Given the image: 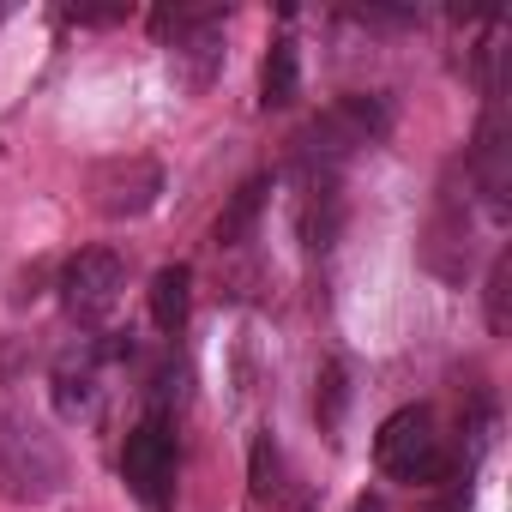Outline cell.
I'll return each instance as SVG.
<instances>
[{
    "instance_id": "11",
    "label": "cell",
    "mask_w": 512,
    "mask_h": 512,
    "mask_svg": "<svg viewBox=\"0 0 512 512\" xmlns=\"http://www.w3.org/2000/svg\"><path fill=\"white\" fill-rule=\"evenodd\" d=\"M506 290H512V260L500 253L494 272H488V332H506V326H512V314H506Z\"/></svg>"
},
{
    "instance_id": "9",
    "label": "cell",
    "mask_w": 512,
    "mask_h": 512,
    "mask_svg": "<svg viewBox=\"0 0 512 512\" xmlns=\"http://www.w3.org/2000/svg\"><path fill=\"white\" fill-rule=\"evenodd\" d=\"M296 91H302V55H296L290 37H278L272 55H266V67H260V103L266 109H290Z\"/></svg>"
},
{
    "instance_id": "4",
    "label": "cell",
    "mask_w": 512,
    "mask_h": 512,
    "mask_svg": "<svg viewBox=\"0 0 512 512\" xmlns=\"http://www.w3.org/2000/svg\"><path fill=\"white\" fill-rule=\"evenodd\" d=\"M121 476H127V488H133L145 506H163V500H169V482H175V434H169L163 416H145V422L127 434V446H121Z\"/></svg>"
},
{
    "instance_id": "2",
    "label": "cell",
    "mask_w": 512,
    "mask_h": 512,
    "mask_svg": "<svg viewBox=\"0 0 512 512\" xmlns=\"http://www.w3.org/2000/svg\"><path fill=\"white\" fill-rule=\"evenodd\" d=\"M374 458H380V470L398 476V482H440V476H446V446H440L434 416H428L422 404L392 410V416L380 422Z\"/></svg>"
},
{
    "instance_id": "6",
    "label": "cell",
    "mask_w": 512,
    "mask_h": 512,
    "mask_svg": "<svg viewBox=\"0 0 512 512\" xmlns=\"http://www.w3.org/2000/svg\"><path fill=\"white\" fill-rule=\"evenodd\" d=\"M266 199H272V175H253V181H241V187H235V199L217 211V223H211V241H217V247H241V241L253 235V223H260Z\"/></svg>"
},
{
    "instance_id": "3",
    "label": "cell",
    "mask_w": 512,
    "mask_h": 512,
    "mask_svg": "<svg viewBox=\"0 0 512 512\" xmlns=\"http://www.w3.org/2000/svg\"><path fill=\"white\" fill-rule=\"evenodd\" d=\"M121 284H127L121 253L85 247V253H73L67 272H61V302H67V314H73L79 326H97V320L121 302Z\"/></svg>"
},
{
    "instance_id": "14",
    "label": "cell",
    "mask_w": 512,
    "mask_h": 512,
    "mask_svg": "<svg viewBox=\"0 0 512 512\" xmlns=\"http://www.w3.org/2000/svg\"><path fill=\"white\" fill-rule=\"evenodd\" d=\"M350 512H386V506H380V494H362V500H356Z\"/></svg>"
},
{
    "instance_id": "12",
    "label": "cell",
    "mask_w": 512,
    "mask_h": 512,
    "mask_svg": "<svg viewBox=\"0 0 512 512\" xmlns=\"http://www.w3.org/2000/svg\"><path fill=\"white\" fill-rule=\"evenodd\" d=\"M314 404H320V422L338 428V416H344V368H338V362L320 368V398H314Z\"/></svg>"
},
{
    "instance_id": "5",
    "label": "cell",
    "mask_w": 512,
    "mask_h": 512,
    "mask_svg": "<svg viewBox=\"0 0 512 512\" xmlns=\"http://www.w3.org/2000/svg\"><path fill=\"white\" fill-rule=\"evenodd\" d=\"M163 193V169L151 157H109L91 169V205L103 217H145Z\"/></svg>"
},
{
    "instance_id": "7",
    "label": "cell",
    "mask_w": 512,
    "mask_h": 512,
    "mask_svg": "<svg viewBox=\"0 0 512 512\" xmlns=\"http://www.w3.org/2000/svg\"><path fill=\"white\" fill-rule=\"evenodd\" d=\"M338 223H344V199H338V181L332 175H308V193H302V241L314 253H326L338 241Z\"/></svg>"
},
{
    "instance_id": "1",
    "label": "cell",
    "mask_w": 512,
    "mask_h": 512,
    "mask_svg": "<svg viewBox=\"0 0 512 512\" xmlns=\"http://www.w3.org/2000/svg\"><path fill=\"white\" fill-rule=\"evenodd\" d=\"M392 133V103L380 97V91H356V97H338L332 109H320L314 121H308V133L296 139V157L314 169H326V163H338V157H350V151H362V145H380Z\"/></svg>"
},
{
    "instance_id": "10",
    "label": "cell",
    "mask_w": 512,
    "mask_h": 512,
    "mask_svg": "<svg viewBox=\"0 0 512 512\" xmlns=\"http://www.w3.org/2000/svg\"><path fill=\"white\" fill-rule=\"evenodd\" d=\"M247 476H253V494H260V500H278V494H284V458H278L272 434H260V440H253Z\"/></svg>"
},
{
    "instance_id": "8",
    "label": "cell",
    "mask_w": 512,
    "mask_h": 512,
    "mask_svg": "<svg viewBox=\"0 0 512 512\" xmlns=\"http://www.w3.org/2000/svg\"><path fill=\"white\" fill-rule=\"evenodd\" d=\"M187 314H193V272L187 266H163L151 278V320H157V332L175 338L187 326Z\"/></svg>"
},
{
    "instance_id": "13",
    "label": "cell",
    "mask_w": 512,
    "mask_h": 512,
    "mask_svg": "<svg viewBox=\"0 0 512 512\" xmlns=\"http://www.w3.org/2000/svg\"><path fill=\"white\" fill-rule=\"evenodd\" d=\"M67 19H73V25H121L127 7H73Z\"/></svg>"
}]
</instances>
